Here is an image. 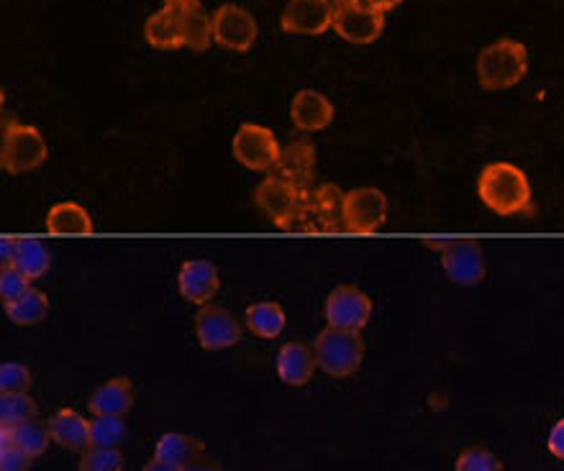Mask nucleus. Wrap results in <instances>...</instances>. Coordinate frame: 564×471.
Listing matches in <instances>:
<instances>
[{"instance_id": "nucleus-1", "label": "nucleus", "mask_w": 564, "mask_h": 471, "mask_svg": "<svg viewBox=\"0 0 564 471\" xmlns=\"http://www.w3.org/2000/svg\"><path fill=\"white\" fill-rule=\"evenodd\" d=\"M477 195L496 216L513 218L534 213V193L527 172L511 162H492L480 172Z\"/></svg>"}, {"instance_id": "nucleus-10", "label": "nucleus", "mask_w": 564, "mask_h": 471, "mask_svg": "<svg viewBox=\"0 0 564 471\" xmlns=\"http://www.w3.org/2000/svg\"><path fill=\"white\" fill-rule=\"evenodd\" d=\"M257 36H260V26L252 11H247L245 6L237 3H224L216 8L214 13V42L224 50L247 54L252 50Z\"/></svg>"}, {"instance_id": "nucleus-26", "label": "nucleus", "mask_w": 564, "mask_h": 471, "mask_svg": "<svg viewBox=\"0 0 564 471\" xmlns=\"http://www.w3.org/2000/svg\"><path fill=\"white\" fill-rule=\"evenodd\" d=\"M15 270H21L31 282L42 280L52 266V251L46 249L44 241L31 239V236H19L15 241Z\"/></svg>"}, {"instance_id": "nucleus-29", "label": "nucleus", "mask_w": 564, "mask_h": 471, "mask_svg": "<svg viewBox=\"0 0 564 471\" xmlns=\"http://www.w3.org/2000/svg\"><path fill=\"white\" fill-rule=\"evenodd\" d=\"M123 438H127V423L116 415H96L90 420L93 449H121Z\"/></svg>"}, {"instance_id": "nucleus-3", "label": "nucleus", "mask_w": 564, "mask_h": 471, "mask_svg": "<svg viewBox=\"0 0 564 471\" xmlns=\"http://www.w3.org/2000/svg\"><path fill=\"white\" fill-rule=\"evenodd\" d=\"M50 156L44 133L36 125L6 121L3 136H0V169L8 175H26L42 167Z\"/></svg>"}, {"instance_id": "nucleus-20", "label": "nucleus", "mask_w": 564, "mask_h": 471, "mask_svg": "<svg viewBox=\"0 0 564 471\" xmlns=\"http://www.w3.org/2000/svg\"><path fill=\"white\" fill-rule=\"evenodd\" d=\"M134 403L137 392L129 376H113V380L104 382L93 392L88 407L93 415H116V418H123L134 407Z\"/></svg>"}, {"instance_id": "nucleus-18", "label": "nucleus", "mask_w": 564, "mask_h": 471, "mask_svg": "<svg viewBox=\"0 0 564 471\" xmlns=\"http://www.w3.org/2000/svg\"><path fill=\"white\" fill-rule=\"evenodd\" d=\"M316 144L308 139L290 141V144L282 149L280 162L275 167V175L290 179V183L301 187V190H308L316 183H313V175H316Z\"/></svg>"}, {"instance_id": "nucleus-8", "label": "nucleus", "mask_w": 564, "mask_h": 471, "mask_svg": "<svg viewBox=\"0 0 564 471\" xmlns=\"http://www.w3.org/2000/svg\"><path fill=\"white\" fill-rule=\"evenodd\" d=\"M388 221V198L378 187H355L344 193L341 223L347 233L370 236Z\"/></svg>"}, {"instance_id": "nucleus-35", "label": "nucleus", "mask_w": 564, "mask_h": 471, "mask_svg": "<svg viewBox=\"0 0 564 471\" xmlns=\"http://www.w3.org/2000/svg\"><path fill=\"white\" fill-rule=\"evenodd\" d=\"M546 449H550L552 457L564 461V420H557L550 430V438H546Z\"/></svg>"}, {"instance_id": "nucleus-9", "label": "nucleus", "mask_w": 564, "mask_h": 471, "mask_svg": "<svg viewBox=\"0 0 564 471\" xmlns=\"http://www.w3.org/2000/svg\"><path fill=\"white\" fill-rule=\"evenodd\" d=\"M332 29L349 44H372L386 29V13L375 11L362 0H334Z\"/></svg>"}, {"instance_id": "nucleus-27", "label": "nucleus", "mask_w": 564, "mask_h": 471, "mask_svg": "<svg viewBox=\"0 0 564 471\" xmlns=\"http://www.w3.org/2000/svg\"><path fill=\"white\" fill-rule=\"evenodd\" d=\"M3 310L8 320L15 326H39L50 316V297H46L44 289L31 287L19 300L3 303Z\"/></svg>"}, {"instance_id": "nucleus-13", "label": "nucleus", "mask_w": 564, "mask_h": 471, "mask_svg": "<svg viewBox=\"0 0 564 471\" xmlns=\"http://www.w3.org/2000/svg\"><path fill=\"white\" fill-rule=\"evenodd\" d=\"M334 26V0H288L280 13L285 34L321 36Z\"/></svg>"}, {"instance_id": "nucleus-39", "label": "nucleus", "mask_w": 564, "mask_h": 471, "mask_svg": "<svg viewBox=\"0 0 564 471\" xmlns=\"http://www.w3.org/2000/svg\"><path fill=\"white\" fill-rule=\"evenodd\" d=\"M141 471H183V469H177V467H172V464H167V461H162V459H152V461H147L144 464V469Z\"/></svg>"}, {"instance_id": "nucleus-32", "label": "nucleus", "mask_w": 564, "mask_h": 471, "mask_svg": "<svg viewBox=\"0 0 564 471\" xmlns=\"http://www.w3.org/2000/svg\"><path fill=\"white\" fill-rule=\"evenodd\" d=\"M80 471H123L127 461H123L121 449H88L80 457Z\"/></svg>"}, {"instance_id": "nucleus-21", "label": "nucleus", "mask_w": 564, "mask_h": 471, "mask_svg": "<svg viewBox=\"0 0 564 471\" xmlns=\"http://www.w3.org/2000/svg\"><path fill=\"white\" fill-rule=\"evenodd\" d=\"M50 428H52L54 443L62 446V449L75 451V453H85L88 449H93L90 420H85L80 413L73 410V407H59V410L52 415Z\"/></svg>"}, {"instance_id": "nucleus-28", "label": "nucleus", "mask_w": 564, "mask_h": 471, "mask_svg": "<svg viewBox=\"0 0 564 471\" xmlns=\"http://www.w3.org/2000/svg\"><path fill=\"white\" fill-rule=\"evenodd\" d=\"M8 430H11V441L19 446L21 451H26L31 459L42 457V453L50 449V443L54 441L50 420H42V418H31Z\"/></svg>"}, {"instance_id": "nucleus-38", "label": "nucleus", "mask_w": 564, "mask_h": 471, "mask_svg": "<svg viewBox=\"0 0 564 471\" xmlns=\"http://www.w3.org/2000/svg\"><path fill=\"white\" fill-rule=\"evenodd\" d=\"M362 3H367L370 8H375V11H380V13H388V11H393V8L401 6L403 0H362Z\"/></svg>"}, {"instance_id": "nucleus-19", "label": "nucleus", "mask_w": 564, "mask_h": 471, "mask_svg": "<svg viewBox=\"0 0 564 471\" xmlns=\"http://www.w3.org/2000/svg\"><path fill=\"white\" fill-rule=\"evenodd\" d=\"M275 366L278 376L288 384V387H305L318 369L316 351H313L311 343L290 341L280 349Z\"/></svg>"}, {"instance_id": "nucleus-6", "label": "nucleus", "mask_w": 564, "mask_h": 471, "mask_svg": "<svg viewBox=\"0 0 564 471\" xmlns=\"http://www.w3.org/2000/svg\"><path fill=\"white\" fill-rule=\"evenodd\" d=\"M341 206H344V193L334 183L313 185L303 195L301 218H297L295 229L303 233L344 231Z\"/></svg>"}, {"instance_id": "nucleus-16", "label": "nucleus", "mask_w": 564, "mask_h": 471, "mask_svg": "<svg viewBox=\"0 0 564 471\" xmlns=\"http://www.w3.org/2000/svg\"><path fill=\"white\" fill-rule=\"evenodd\" d=\"M175 11L180 29H183L185 50L195 54L208 52L214 44V15H208L200 0H164Z\"/></svg>"}, {"instance_id": "nucleus-34", "label": "nucleus", "mask_w": 564, "mask_h": 471, "mask_svg": "<svg viewBox=\"0 0 564 471\" xmlns=\"http://www.w3.org/2000/svg\"><path fill=\"white\" fill-rule=\"evenodd\" d=\"M31 287H34V282H31L21 270H15L13 264L0 266V297H3V303L19 300V297L26 295Z\"/></svg>"}, {"instance_id": "nucleus-5", "label": "nucleus", "mask_w": 564, "mask_h": 471, "mask_svg": "<svg viewBox=\"0 0 564 471\" xmlns=\"http://www.w3.org/2000/svg\"><path fill=\"white\" fill-rule=\"evenodd\" d=\"M305 190L280 175H268L257 185L254 206L280 231H295Z\"/></svg>"}, {"instance_id": "nucleus-36", "label": "nucleus", "mask_w": 564, "mask_h": 471, "mask_svg": "<svg viewBox=\"0 0 564 471\" xmlns=\"http://www.w3.org/2000/svg\"><path fill=\"white\" fill-rule=\"evenodd\" d=\"M15 241H19V236H3V239H0V266L13 264Z\"/></svg>"}, {"instance_id": "nucleus-37", "label": "nucleus", "mask_w": 564, "mask_h": 471, "mask_svg": "<svg viewBox=\"0 0 564 471\" xmlns=\"http://www.w3.org/2000/svg\"><path fill=\"white\" fill-rule=\"evenodd\" d=\"M183 471H224V469H221V464H218V461L208 459V457H200L198 461H193V464H187Z\"/></svg>"}, {"instance_id": "nucleus-23", "label": "nucleus", "mask_w": 564, "mask_h": 471, "mask_svg": "<svg viewBox=\"0 0 564 471\" xmlns=\"http://www.w3.org/2000/svg\"><path fill=\"white\" fill-rule=\"evenodd\" d=\"M154 457L167 461V464L185 469L193 461L206 457V443L200 441L198 436L187 434H164L154 446Z\"/></svg>"}, {"instance_id": "nucleus-4", "label": "nucleus", "mask_w": 564, "mask_h": 471, "mask_svg": "<svg viewBox=\"0 0 564 471\" xmlns=\"http://www.w3.org/2000/svg\"><path fill=\"white\" fill-rule=\"evenodd\" d=\"M318 369H324L334 380H347L357 374L365 361V341L357 331H339V328L326 326L313 341Z\"/></svg>"}, {"instance_id": "nucleus-12", "label": "nucleus", "mask_w": 564, "mask_h": 471, "mask_svg": "<svg viewBox=\"0 0 564 471\" xmlns=\"http://www.w3.org/2000/svg\"><path fill=\"white\" fill-rule=\"evenodd\" d=\"M195 339L206 351L231 349L241 341V324L229 308L214 303L203 305L195 316Z\"/></svg>"}, {"instance_id": "nucleus-33", "label": "nucleus", "mask_w": 564, "mask_h": 471, "mask_svg": "<svg viewBox=\"0 0 564 471\" xmlns=\"http://www.w3.org/2000/svg\"><path fill=\"white\" fill-rule=\"evenodd\" d=\"M454 471H503V461L492 451L473 446V449L459 453L457 461H454Z\"/></svg>"}, {"instance_id": "nucleus-15", "label": "nucleus", "mask_w": 564, "mask_h": 471, "mask_svg": "<svg viewBox=\"0 0 564 471\" xmlns=\"http://www.w3.org/2000/svg\"><path fill=\"white\" fill-rule=\"evenodd\" d=\"M177 289L180 297L191 305H210L221 289V277L214 262L208 259H187L180 264L177 272Z\"/></svg>"}, {"instance_id": "nucleus-17", "label": "nucleus", "mask_w": 564, "mask_h": 471, "mask_svg": "<svg viewBox=\"0 0 564 471\" xmlns=\"http://www.w3.org/2000/svg\"><path fill=\"white\" fill-rule=\"evenodd\" d=\"M290 121L297 131L305 133H318L332 125L334 121V106L324 92L305 88L295 92V98L290 100Z\"/></svg>"}, {"instance_id": "nucleus-25", "label": "nucleus", "mask_w": 564, "mask_h": 471, "mask_svg": "<svg viewBox=\"0 0 564 471\" xmlns=\"http://www.w3.org/2000/svg\"><path fill=\"white\" fill-rule=\"evenodd\" d=\"M245 324L257 339L270 341V339H278V336L285 331L288 318H285V310H282V305L262 300V303L249 305L245 313Z\"/></svg>"}, {"instance_id": "nucleus-7", "label": "nucleus", "mask_w": 564, "mask_h": 471, "mask_svg": "<svg viewBox=\"0 0 564 471\" xmlns=\"http://www.w3.org/2000/svg\"><path fill=\"white\" fill-rule=\"evenodd\" d=\"M231 154L241 167L252 172H270L278 167L282 146L275 131L260 123H241L231 141Z\"/></svg>"}, {"instance_id": "nucleus-24", "label": "nucleus", "mask_w": 564, "mask_h": 471, "mask_svg": "<svg viewBox=\"0 0 564 471\" xmlns=\"http://www.w3.org/2000/svg\"><path fill=\"white\" fill-rule=\"evenodd\" d=\"M93 216L80 202H57L46 213V231L54 236H88L93 233Z\"/></svg>"}, {"instance_id": "nucleus-30", "label": "nucleus", "mask_w": 564, "mask_h": 471, "mask_svg": "<svg viewBox=\"0 0 564 471\" xmlns=\"http://www.w3.org/2000/svg\"><path fill=\"white\" fill-rule=\"evenodd\" d=\"M31 418H39V405L29 392H23V395H0V428H13Z\"/></svg>"}, {"instance_id": "nucleus-14", "label": "nucleus", "mask_w": 564, "mask_h": 471, "mask_svg": "<svg viewBox=\"0 0 564 471\" xmlns=\"http://www.w3.org/2000/svg\"><path fill=\"white\" fill-rule=\"evenodd\" d=\"M444 274L454 285L473 287L485 280V254L482 247L473 239L446 241L442 249Z\"/></svg>"}, {"instance_id": "nucleus-22", "label": "nucleus", "mask_w": 564, "mask_h": 471, "mask_svg": "<svg viewBox=\"0 0 564 471\" xmlns=\"http://www.w3.org/2000/svg\"><path fill=\"white\" fill-rule=\"evenodd\" d=\"M144 42L162 52H175L185 46L183 29H180L177 15L167 3H164L160 11H154L144 21Z\"/></svg>"}, {"instance_id": "nucleus-2", "label": "nucleus", "mask_w": 564, "mask_h": 471, "mask_svg": "<svg viewBox=\"0 0 564 471\" xmlns=\"http://www.w3.org/2000/svg\"><path fill=\"white\" fill-rule=\"evenodd\" d=\"M529 73V50L516 39H498L477 54V83L482 90H508Z\"/></svg>"}, {"instance_id": "nucleus-31", "label": "nucleus", "mask_w": 564, "mask_h": 471, "mask_svg": "<svg viewBox=\"0 0 564 471\" xmlns=\"http://www.w3.org/2000/svg\"><path fill=\"white\" fill-rule=\"evenodd\" d=\"M34 376H31L29 366L19 364V361H6L0 364V395H23L31 390Z\"/></svg>"}, {"instance_id": "nucleus-11", "label": "nucleus", "mask_w": 564, "mask_h": 471, "mask_svg": "<svg viewBox=\"0 0 564 471\" xmlns=\"http://www.w3.org/2000/svg\"><path fill=\"white\" fill-rule=\"evenodd\" d=\"M324 313L326 324L332 328L362 333V328L370 324L372 318V300L370 295L362 293V289L355 285H339L328 293Z\"/></svg>"}]
</instances>
